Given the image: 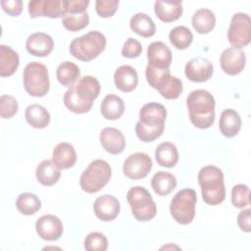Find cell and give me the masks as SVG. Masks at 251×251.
Wrapping results in <instances>:
<instances>
[{"mask_svg": "<svg viewBox=\"0 0 251 251\" xmlns=\"http://www.w3.org/2000/svg\"><path fill=\"white\" fill-rule=\"evenodd\" d=\"M250 221H251V210L250 209L242 210L241 212H239V214L237 216V224L241 230H243L245 232H250V230H251Z\"/></svg>", "mask_w": 251, "mask_h": 251, "instance_id": "obj_44", "label": "cell"}, {"mask_svg": "<svg viewBox=\"0 0 251 251\" xmlns=\"http://www.w3.org/2000/svg\"><path fill=\"white\" fill-rule=\"evenodd\" d=\"M88 0H64L65 14H77L86 12Z\"/></svg>", "mask_w": 251, "mask_h": 251, "instance_id": "obj_42", "label": "cell"}, {"mask_svg": "<svg viewBox=\"0 0 251 251\" xmlns=\"http://www.w3.org/2000/svg\"><path fill=\"white\" fill-rule=\"evenodd\" d=\"M231 203L236 208H244L250 204V190L245 184H236L231 189Z\"/></svg>", "mask_w": 251, "mask_h": 251, "instance_id": "obj_37", "label": "cell"}, {"mask_svg": "<svg viewBox=\"0 0 251 251\" xmlns=\"http://www.w3.org/2000/svg\"><path fill=\"white\" fill-rule=\"evenodd\" d=\"M100 143L108 153L118 155L126 147V138L120 129L105 127L100 132Z\"/></svg>", "mask_w": 251, "mask_h": 251, "instance_id": "obj_20", "label": "cell"}, {"mask_svg": "<svg viewBox=\"0 0 251 251\" xmlns=\"http://www.w3.org/2000/svg\"><path fill=\"white\" fill-rule=\"evenodd\" d=\"M221 132L226 137L235 136L241 128V118L233 109H226L222 112L219 122Z\"/></svg>", "mask_w": 251, "mask_h": 251, "instance_id": "obj_24", "label": "cell"}, {"mask_svg": "<svg viewBox=\"0 0 251 251\" xmlns=\"http://www.w3.org/2000/svg\"><path fill=\"white\" fill-rule=\"evenodd\" d=\"M23 81L25 91L33 97H43L50 88L48 70L39 62H30L25 66Z\"/></svg>", "mask_w": 251, "mask_h": 251, "instance_id": "obj_8", "label": "cell"}, {"mask_svg": "<svg viewBox=\"0 0 251 251\" xmlns=\"http://www.w3.org/2000/svg\"><path fill=\"white\" fill-rule=\"evenodd\" d=\"M142 52V46L140 42L132 37L126 39L122 47V55L126 58L133 59L137 58Z\"/></svg>", "mask_w": 251, "mask_h": 251, "instance_id": "obj_41", "label": "cell"}, {"mask_svg": "<svg viewBox=\"0 0 251 251\" xmlns=\"http://www.w3.org/2000/svg\"><path fill=\"white\" fill-rule=\"evenodd\" d=\"M106 37L98 30H91L86 34L75 38L70 45V52L75 59L89 62L97 58L106 47Z\"/></svg>", "mask_w": 251, "mask_h": 251, "instance_id": "obj_5", "label": "cell"}, {"mask_svg": "<svg viewBox=\"0 0 251 251\" xmlns=\"http://www.w3.org/2000/svg\"><path fill=\"white\" fill-rule=\"evenodd\" d=\"M19 105L17 100L10 95H1L0 97V116L3 119H10L18 112Z\"/></svg>", "mask_w": 251, "mask_h": 251, "instance_id": "obj_39", "label": "cell"}, {"mask_svg": "<svg viewBox=\"0 0 251 251\" xmlns=\"http://www.w3.org/2000/svg\"><path fill=\"white\" fill-rule=\"evenodd\" d=\"M16 207L18 211L25 216L35 214L41 207L39 198L30 192H25L18 196L16 201Z\"/></svg>", "mask_w": 251, "mask_h": 251, "instance_id": "obj_34", "label": "cell"}, {"mask_svg": "<svg viewBox=\"0 0 251 251\" xmlns=\"http://www.w3.org/2000/svg\"><path fill=\"white\" fill-rule=\"evenodd\" d=\"M166 108L160 103H147L139 111V121L135 125V133L143 142L159 138L165 129Z\"/></svg>", "mask_w": 251, "mask_h": 251, "instance_id": "obj_2", "label": "cell"}, {"mask_svg": "<svg viewBox=\"0 0 251 251\" xmlns=\"http://www.w3.org/2000/svg\"><path fill=\"white\" fill-rule=\"evenodd\" d=\"M155 159L158 165L165 168H173L178 161V152L175 144L163 142L155 150Z\"/></svg>", "mask_w": 251, "mask_h": 251, "instance_id": "obj_31", "label": "cell"}, {"mask_svg": "<svg viewBox=\"0 0 251 251\" xmlns=\"http://www.w3.org/2000/svg\"><path fill=\"white\" fill-rule=\"evenodd\" d=\"M35 176L39 183L51 186L58 182L61 176V169L53 160H44L37 166Z\"/></svg>", "mask_w": 251, "mask_h": 251, "instance_id": "obj_25", "label": "cell"}, {"mask_svg": "<svg viewBox=\"0 0 251 251\" xmlns=\"http://www.w3.org/2000/svg\"><path fill=\"white\" fill-rule=\"evenodd\" d=\"M28 13L31 19L48 17L63 18L65 15L64 0H35L28 2Z\"/></svg>", "mask_w": 251, "mask_h": 251, "instance_id": "obj_13", "label": "cell"}, {"mask_svg": "<svg viewBox=\"0 0 251 251\" xmlns=\"http://www.w3.org/2000/svg\"><path fill=\"white\" fill-rule=\"evenodd\" d=\"M84 248L87 251H105L108 248V239L101 232H90L84 239Z\"/></svg>", "mask_w": 251, "mask_h": 251, "instance_id": "obj_38", "label": "cell"}, {"mask_svg": "<svg viewBox=\"0 0 251 251\" xmlns=\"http://www.w3.org/2000/svg\"><path fill=\"white\" fill-rule=\"evenodd\" d=\"M129 26L132 31L143 37H151L156 31L153 20L144 13H137L133 15L130 19Z\"/></svg>", "mask_w": 251, "mask_h": 251, "instance_id": "obj_32", "label": "cell"}, {"mask_svg": "<svg viewBox=\"0 0 251 251\" xmlns=\"http://www.w3.org/2000/svg\"><path fill=\"white\" fill-rule=\"evenodd\" d=\"M151 186L155 193L160 196H166L176 188V178L169 172L159 171L153 176L151 179Z\"/></svg>", "mask_w": 251, "mask_h": 251, "instance_id": "obj_28", "label": "cell"}, {"mask_svg": "<svg viewBox=\"0 0 251 251\" xmlns=\"http://www.w3.org/2000/svg\"><path fill=\"white\" fill-rule=\"evenodd\" d=\"M26 122L34 128H44L50 123V114L45 107L39 104H31L25 109Z\"/></svg>", "mask_w": 251, "mask_h": 251, "instance_id": "obj_30", "label": "cell"}, {"mask_svg": "<svg viewBox=\"0 0 251 251\" xmlns=\"http://www.w3.org/2000/svg\"><path fill=\"white\" fill-rule=\"evenodd\" d=\"M191 24L193 28L200 34L209 33L216 25L215 14L206 8L198 9L192 16Z\"/></svg>", "mask_w": 251, "mask_h": 251, "instance_id": "obj_29", "label": "cell"}, {"mask_svg": "<svg viewBox=\"0 0 251 251\" xmlns=\"http://www.w3.org/2000/svg\"><path fill=\"white\" fill-rule=\"evenodd\" d=\"M169 38L171 43L178 50L186 49L193 40V34L190 29L184 25L176 26L170 31Z\"/></svg>", "mask_w": 251, "mask_h": 251, "instance_id": "obj_35", "label": "cell"}, {"mask_svg": "<svg viewBox=\"0 0 251 251\" xmlns=\"http://www.w3.org/2000/svg\"><path fill=\"white\" fill-rule=\"evenodd\" d=\"M148 65L159 70H170L172 63V52L162 41H154L147 48Z\"/></svg>", "mask_w": 251, "mask_h": 251, "instance_id": "obj_17", "label": "cell"}, {"mask_svg": "<svg viewBox=\"0 0 251 251\" xmlns=\"http://www.w3.org/2000/svg\"><path fill=\"white\" fill-rule=\"evenodd\" d=\"M89 16L87 12L77 14H65L62 18V24L66 29L70 31H78L87 26Z\"/></svg>", "mask_w": 251, "mask_h": 251, "instance_id": "obj_36", "label": "cell"}, {"mask_svg": "<svg viewBox=\"0 0 251 251\" xmlns=\"http://www.w3.org/2000/svg\"><path fill=\"white\" fill-rule=\"evenodd\" d=\"M1 6L5 13L13 17L19 16L23 11L22 0H1Z\"/></svg>", "mask_w": 251, "mask_h": 251, "instance_id": "obj_43", "label": "cell"}, {"mask_svg": "<svg viewBox=\"0 0 251 251\" xmlns=\"http://www.w3.org/2000/svg\"><path fill=\"white\" fill-rule=\"evenodd\" d=\"M220 63L225 74L228 75H238L243 71L246 64L245 53L238 48H227L223 51Z\"/></svg>", "mask_w": 251, "mask_h": 251, "instance_id": "obj_16", "label": "cell"}, {"mask_svg": "<svg viewBox=\"0 0 251 251\" xmlns=\"http://www.w3.org/2000/svg\"><path fill=\"white\" fill-rule=\"evenodd\" d=\"M189 119L194 126L200 129L209 128L215 121V99L204 89L191 91L186 98Z\"/></svg>", "mask_w": 251, "mask_h": 251, "instance_id": "obj_3", "label": "cell"}, {"mask_svg": "<svg viewBox=\"0 0 251 251\" xmlns=\"http://www.w3.org/2000/svg\"><path fill=\"white\" fill-rule=\"evenodd\" d=\"M133 217L139 222L152 220L157 214L156 204L149 191L142 186H133L126 193Z\"/></svg>", "mask_w": 251, "mask_h": 251, "instance_id": "obj_9", "label": "cell"}, {"mask_svg": "<svg viewBox=\"0 0 251 251\" xmlns=\"http://www.w3.org/2000/svg\"><path fill=\"white\" fill-rule=\"evenodd\" d=\"M197 195L194 189L184 188L179 190L172 199L170 212L176 222L180 225L190 224L195 216Z\"/></svg>", "mask_w": 251, "mask_h": 251, "instance_id": "obj_10", "label": "cell"}, {"mask_svg": "<svg viewBox=\"0 0 251 251\" xmlns=\"http://www.w3.org/2000/svg\"><path fill=\"white\" fill-rule=\"evenodd\" d=\"M100 111L106 120H118L125 112V103L121 97L115 94H108L100 105Z\"/></svg>", "mask_w": 251, "mask_h": 251, "instance_id": "obj_27", "label": "cell"}, {"mask_svg": "<svg viewBox=\"0 0 251 251\" xmlns=\"http://www.w3.org/2000/svg\"><path fill=\"white\" fill-rule=\"evenodd\" d=\"M214 72V67L211 61L204 57H195L189 60L184 69L186 77L194 82H204L209 80Z\"/></svg>", "mask_w": 251, "mask_h": 251, "instance_id": "obj_14", "label": "cell"}, {"mask_svg": "<svg viewBox=\"0 0 251 251\" xmlns=\"http://www.w3.org/2000/svg\"><path fill=\"white\" fill-rule=\"evenodd\" d=\"M54 47V41L50 35L44 32H34L30 34L25 42L27 52L36 57L48 56Z\"/></svg>", "mask_w": 251, "mask_h": 251, "instance_id": "obj_19", "label": "cell"}, {"mask_svg": "<svg viewBox=\"0 0 251 251\" xmlns=\"http://www.w3.org/2000/svg\"><path fill=\"white\" fill-rule=\"evenodd\" d=\"M145 75L151 87L157 89L166 99H176L183 90L182 81L170 74V70L146 67Z\"/></svg>", "mask_w": 251, "mask_h": 251, "instance_id": "obj_6", "label": "cell"}, {"mask_svg": "<svg viewBox=\"0 0 251 251\" xmlns=\"http://www.w3.org/2000/svg\"><path fill=\"white\" fill-rule=\"evenodd\" d=\"M114 82L118 89L123 92H130L134 90L138 83V75L136 71L128 66L119 67L114 74Z\"/></svg>", "mask_w": 251, "mask_h": 251, "instance_id": "obj_21", "label": "cell"}, {"mask_svg": "<svg viewBox=\"0 0 251 251\" xmlns=\"http://www.w3.org/2000/svg\"><path fill=\"white\" fill-rule=\"evenodd\" d=\"M198 183L201 187L202 198L208 205L216 206L226 198L224 174L216 166H205L198 173Z\"/></svg>", "mask_w": 251, "mask_h": 251, "instance_id": "obj_4", "label": "cell"}, {"mask_svg": "<svg viewBox=\"0 0 251 251\" xmlns=\"http://www.w3.org/2000/svg\"><path fill=\"white\" fill-rule=\"evenodd\" d=\"M37 234L44 240L54 241L63 234V224L61 220L54 215H44L37 219L35 223Z\"/></svg>", "mask_w": 251, "mask_h": 251, "instance_id": "obj_15", "label": "cell"}, {"mask_svg": "<svg viewBox=\"0 0 251 251\" xmlns=\"http://www.w3.org/2000/svg\"><path fill=\"white\" fill-rule=\"evenodd\" d=\"M99 94V81L94 76L85 75L68 88L64 94V104L75 114H84L91 110Z\"/></svg>", "mask_w": 251, "mask_h": 251, "instance_id": "obj_1", "label": "cell"}, {"mask_svg": "<svg viewBox=\"0 0 251 251\" xmlns=\"http://www.w3.org/2000/svg\"><path fill=\"white\" fill-rule=\"evenodd\" d=\"M79 68L71 61L63 62L59 65L56 71V76L58 81L63 85L70 87L79 78Z\"/></svg>", "mask_w": 251, "mask_h": 251, "instance_id": "obj_33", "label": "cell"}, {"mask_svg": "<svg viewBox=\"0 0 251 251\" xmlns=\"http://www.w3.org/2000/svg\"><path fill=\"white\" fill-rule=\"evenodd\" d=\"M112 169L110 165L101 159L92 161L82 172L79 184L83 191L95 193L101 190L110 180Z\"/></svg>", "mask_w": 251, "mask_h": 251, "instance_id": "obj_7", "label": "cell"}, {"mask_svg": "<svg viewBox=\"0 0 251 251\" xmlns=\"http://www.w3.org/2000/svg\"><path fill=\"white\" fill-rule=\"evenodd\" d=\"M152 160L146 153L136 152L129 155L124 163V174L130 179L144 178L152 169Z\"/></svg>", "mask_w": 251, "mask_h": 251, "instance_id": "obj_12", "label": "cell"}, {"mask_svg": "<svg viewBox=\"0 0 251 251\" xmlns=\"http://www.w3.org/2000/svg\"><path fill=\"white\" fill-rule=\"evenodd\" d=\"M53 161L61 169L67 170L76 162V153L74 146L68 142H61L53 149Z\"/></svg>", "mask_w": 251, "mask_h": 251, "instance_id": "obj_23", "label": "cell"}, {"mask_svg": "<svg viewBox=\"0 0 251 251\" xmlns=\"http://www.w3.org/2000/svg\"><path fill=\"white\" fill-rule=\"evenodd\" d=\"M118 0H97L95 2V10L99 17L110 18L118 10Z\"/></svg>", "mask_w": 251, "mask_h": 251, "instance_id": "obj_40", "label": "cell"}, {"mask_svg": "<svg viewBox=\"0 0 251 251\" xmlns=\"http://www.w3.org/2000/svg\"><path fill=\"white\" fill-rule=\"evenodd\" d=\"M121 205L119 200L109 194L99 196L93 204V211L97 219L103 222H111L120 213Z\"/></svg>", "mask_w": 251, "mask_h": 251, "instance_id": "obj_18", "label": "cell"}, {"mask_svg": "<svg viewBox=\"0 0 251 251\" xmlns=\"http://www.w3.org/2000/svg\"><path fill=\"white\" fill-rule=\"evenodd\" d=\"M154 12L162 22H175L182 15V2L156 1L154 4Z\"/></svg>", "mask_w": 251, "mask_h": 251, "instance_id": "obj_22", "label": "cell"}, {"mask_svg": "<svg viewBox=\"0 0 251 251\" xmlns=\"http://www.w3.org/2000/svg\"><path fill=\"white\" fill-rule=\"evenodd\" d=\"M20 64V58L10 46L0 45V75L11 76L15 74Z\"/></svg>", "mask_w": 251, "mask_h": 251, "instance_id": "obj_26", "label": "cell"}, {"mask_svg": "<svg viewBox=\"0 0 251 251\" xmlns=\"http://www.w3.org/2000/svg\"><path fill=\"white\" fill-rule=\"evenodd\" d=\"M227 39L233 48H242L251 40V20L248 14L236 13L232 16L227 29Z\"/></svg>", "mask_w": 251, "mask_h": 251, "instance_id": "obj_11", "label": "cell"}]
</instances>
